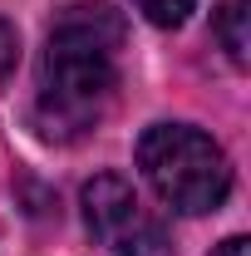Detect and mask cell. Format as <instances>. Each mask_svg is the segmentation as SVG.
Masks as SVG:
<instances>
[{"instance_id":"1","label":"cell","mask_w":251,"mask_h":256,"mask_svg":"<svg viewBox=\"0 0 251 256\" xmlns=\"http://www.w3.org/2000/svg\"><path fill=\"white\" fill-rule=\"evenodd\" d=\"M124 20L108 5H74L44 40L40 60V118L60 138L94 128L118 89Z\"/></svg>"},{"instance_id":"2","label":"cell","mask_w":251,"mask_h":256,"mask_svg":"<svg viewBox=\"0 0 251 256\" xmlns=\"http://www.w3.org/2000/svg\"><path fill=\"white\" fill-rule=\"evenodd\" d=\"M138 168L158 197L188 217L217 212L232 188L226 153L192 124H153L138 138Z\"/></svg>"},{"instance_id":"3","label":"cell","mask_w":251,"mask_h":256,"mask_svg":"<svg viewBox=\"0 0 251 256\" xmlns=\"http://www.w3.org/2000/svg\"><path fill=\"white\" fill-rule=\"evenodd\" d=\"M84 222L114 256H172V242L153 207H143V197L118 172H98L84 188Z\"/></svg>"},{"instance_id":"4","label":"cell","mask_w":251,"mask_h":256,"mask_svg":"<svg viewBox=\"0 0 251 256\" xmlns=\"http://www.w3.org/2000/svg\"><path fill=\"white\" fill-rule=\"evenodd\" d=\"M246 20H251V5H246V0H226V5L217 10V40H222V50H226V60H232V64H246V50H251Z\"/></svg>"},{"instance_id":"5","label":"cell","mask_w":251,"mask_h":256,"mask_svg":"<svg viewBox=\"0 0 251 256\" xmlns=\"http://www.w3.org/2000/svg\"><path fill=\"white\" fill-rule=\"evenodd\" d=\"M133 5H138L153 25H182V20H188V10L197 5V0H133Z\"/></svg>"},{"instance_id":"6","label":"cell","mask_w":251,"mask_h":256,"mask_svg":"<svg viewBox=\"0 0 251 256\" xmlns=\"http://www.w3.org/2000/svg\"><path fill=\"white\" fill-rule=\"evenodd\" d=\"M15 64H20V34L10 20H0V79H10Z\"/></svg>"},{"instance_id":"7","label":"cell","mask_w":251,"mask_h":256,"mask_svg":"<svg viewBox=\"0 0 251 256\" xmlns=\"http://www.w3.org/2000/svg\"><path fill=\"white\" fill-rule=\"evenodd\" d=\"M212 256H251V242H246V236H226Z\"/></svg>"}]
</instances>
